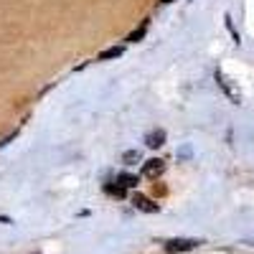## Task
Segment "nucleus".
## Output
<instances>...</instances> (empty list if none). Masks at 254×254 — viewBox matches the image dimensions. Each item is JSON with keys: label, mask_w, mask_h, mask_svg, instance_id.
I'll list each match as a JSON object with an SVG mask.
<instances>
[{"label": "nucleus", "mask_w": 254, "mask_h": 254, "mask_svg": "<svg viewBox=\"0 0 254 254\" xmlns=\"http://www.w3.org/2000/svg\"><path fill=\"white\" fill-rule=\"evenodd\" d=\"M198 244H201L198 239H186V237H178V239H168V242L163 244V249H165L168 254H181V252H193Z\"/></svg>", "instance_id": "obj_1"}, {"label": "nucleus", "mask_w": 254, "mask_h": 254, "mask_svg": "<svg viewBox=\"0 0 254 254\" xmlns=\"http://www.w3.org/2000/svg\"><path fill=\"white\" fill-rule=\"evenodd\" d=\"M216 81H219V87L224 89V94H226L231 102H234V104H239V102H242V92H239V87H237V84L231 81L224 71H216Z\"/></svg>", "instance_id": "obj_2"}, {"label": "nucleus", "mask_w": 254, "mask_h": 254, "mask_svg": "<svg viewBox=\"0 0 254 254\" xmlns=\"http://www.w3.org/2000/svg\"><path fill=\"white\" fill-rule=\"evenodd\" d=\"M132 206L137 211H145V214H158V211H160V203H155L153 198H147L142 193H135L132 196Z\"/></svg>", "instance_id": "obj_3"}, {"label": "nucleus", "mask_w": 254, "mask_h": 254, "mask_svg": "<svg viewBox=\"0 0 254 254\" xmlns=\"http://www.w3.org/2000/svg\"><path fill=\"white\" fill-rule=\"evenodd\" d=\"M163 171H165V163L160 158H150V160L142 163V176L145 178H158Z\"/></svg>", "instance_id": "obj_4"}, {"label": "nucleus", "mask_w": 254, "mask_h": 254, "mask_svg": "<svg viewBox=\"0 0 254 254\" xmlns=\"http://www.w3.org/2000/svg\"><path fill=\"white\" fill-rule=\"evenodd\" d=\"M145 145L153 147V150H158L160 145H165V130H153L145 135Z\"/></svg>", "instance_id": "obj_5"}, {"label": "nucleus", "mask_w": 254, "mask_h": 254, "mask_svg": "<svg viewBox=\"0 0 254 254\" xmlns=\"http://www.w3.org/2000/svg\"><path fill=\"white\" fill-rule=\"evenodd\" d=\"M117 183L127 190V188H137L140 178H137V176H132V173H120V176H117Z\"/></svg>", "instance_id": "obj_6"}, {"label": "nucleus", "mask_w": 254, "mask_h": 254, "mask_svg": "<svg viewBox=\"0 0 254 254\" xmlns=\"http://www.w3.org/2000/svg\"><path fill=\"white\" fill-rule=\"evenodd\" d=\"M125 54V46H112V49H104L99 56H97V61H110V59H120Z\"/></svg>", "instance_id": "obj_7"}, {"label": "nucleus", "mask_w": 254, "mask_h": 254, "mask_svg": "<svg viewBox=\"0 0 254 254\" xmlns=\"http://www.w3.org/2000/svg\"><path fill=\"white\" fill-rule=\"evenodd\" d=\"M104 193H107V196H115V198H125L127 190H125L120 183H104Z\"/></svg>", "instance_id": "obj_8"}, {"label": "nucleus", "mask_w": 254, "mask_h": 254, "mask_svg": "<svg viewBox=\"0 0 254 254\" xmlns=\"http://www.w3.org/2000/svg\"><path fill=\"white\" fill-rule=\"evenodd\" d=\"M147 26H150V23H147V20H142L140 28H137V31H132L130 36H127V41H130V44H137V41H142V38H145V33H147Z\"/></svg>", "instance_id": "obj_9"}, {"label": "nucleus", "mask_w": 254, "mask_h": 254, "mask_svg": "<svg viewBox=\"0 0 254 254\" xmlns=\"http://www.w3.org/2000/svg\"><path fill=\"white\" fill-rule=\"evenodd\" d=\"M122 160H125L127 165H135V163L142 160V155H140V150H127V153L122 155Z\"/></svg>", "instance_id": "obj_10"}, {"label": "nucleus", "mask_w": 254, "mask_h": 254, "mask_svg": "<svg viewBox=\"0 0 254 254\" xmlns=\"http://www.w3.org/2000/svg\"><path fill=\"white\" fill-rule=\"evenodd\" d=\"M153 190H155L158 196H165V193H168V188H165V186H158V183L153 186Z\"/></svg>", "instance_id": "obj_11"}, {"label": "nucleus", "mask_w": 254, "mask_h": 254, "mask_svg": "<svg viewBox=\"0 0 254 254\" xmlns=\"http://www.w3.org/2000/svg\"><path fill=\"white\" fill-rule=\"evenodd\" d=\"M178 155H181V158H190V147H183V150H181Z\"/></svg>", "instance_id": "obj_12"}, {"label": "nucleus", "mask_w": 254, "mask_h": 254, "mask_svg": "<svg viewBox=\"0 0 254 254\" xmlns=\"http://www.w3.org/2000/svg\"><path fill=\"white\" fill-rule=\"evenodd\" d=\"M160 3H165V5H168V3H173V0H160Z\"/></svg>", "instance_id": "obj_13"}]
</instances>
